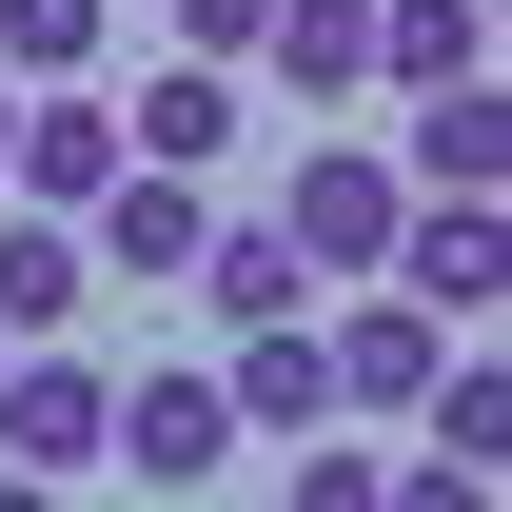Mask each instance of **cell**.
<instances>
[{
    "label": "cell",
    "mask_w": 512,
    "mask_h": 512,
    "mask_svg": "<svg viewBox=\"0 0 512 512\" xmlns=\"http://www.w3.org/2000/svg\"><path fill=\"white\" fill-rule=\"evenodd\" d=\"M256 40H276V0H158V60H217V79H256Z\"/></svg>",
    "instance_id": "obj_17"
},
{
    "label": "cell",
    "mask_w": 512,
    "mask_h": 512,
    "mask_svg": "<svg viewBox=\"0 0 512 512\" xmlns=\"http://www.w3.org/2000/svg\"><path fill=\"white\" fill-rule=\"evenodd\" d=\"M99 197H119V99H99V79L20 99V138H0V217H99Z\"/></svg>",
    "instance_id": "obj_4"
},
{
    "label": "cell",
    "mask_w": 512,
    "mask_h": 512,
    "mask_svg": "<svg viewBox=\"0 0 512 512\" xmlns=\"http://www.w3.org/2000/svg\"><path fill=\"white\" fill-rule=\"evenodd\" d=\"M375 512H493V473H453V453H414V473H375Z\"/></svg>",
    "instance_id": "obj_18"
},
{
    "label": "cell",
    "mask_w": 512,
    "mask_h": 512,
    "mask_svg": "<svg viewBox=\"0 0 512 512\" xmlns=\"http://www.w3.org/2000/svg\"><path fill=\"white\" fill-rule=\"evenodd\" d=\"M99 473H138V493H217V473H237V414H217V375H197V355L119 375V414H99Z\"/></svg>",
    "instance_id": "obj_2"
},
{
    "label": "cell",
    "mask_w": 512,
    "mask_h": 512,
    "mask_svg": "<svg viewBox=\"0 0 512 512\" xmlns=\"http://www.w3.org/2000/svg\"><path fill=\"white\" fill-rule=\"evenodd\" d=\"M99 40H119V0H0V79H20V99L99 79Z\"/></svg>",
    "instance_id": "obj_15"
},
{
    "label": "cell",
    "mask_w": 512,
    "mask_h": 512,
    "mask_svg": "<svg viewBox=\"0 0 512 512\" xmlns=\"http://www.w3.org/2000/svg\"><path fill=\"white\" fill-rule=\"evenodd\" d=\"M99 414H119V375L79 355V335H40V355H0V473H99Z\"/></svg>",
    "instance_id": "obj_5"
},
{
    "label": "cell",
    "mask_w": 512,
    "mask_h": 512,
    "mask_svg": "<svg viewBox=\"0 0 512 512\" xmlns=\"http://www.w3.org/2000/svg\"><path fill=\"white\" fill-rule=\"evenodd\" d=\"M0 512H60V493H40V473H0Z\"/></svg>",
    "instance_id": "obj_20"
},
{
    "label": "cell",
    "mask_w": 512,
    "mask_h": 512,
    "mask_svg": "<svg viewBox=\"0 0 512 512\" xmlns=\"http://www.w3.org/2000/svg\"><path fill=\"white\" fill-rule=\"evenodd\" d=\"M0 138H20V79H0Z\"/></svg>",
    "instance_id": "obj_21"
},
{
    "label": "cell",
    "mask_w": 512,
    "mask_h": 512,
    "mask_svg": "<svg viewBox=\"0 0 512 512\" xmlns=\"http://www.w3.org/2000/svg\"><path fill=\"white\" fill-rule=\"evenodd\" d=\"M296 512H375V453H296Z\"/></svg>",
    "instance_id": "obj_19"
},
{
    "label": "cell",
    "mask_w": 512,
    "mask_h": 512,
    "mask_svg": "<svg viewBox=\"0 0 512 512\" xmlns=\"http://www.w3.org/2000/svg\"><path fill=\"white\" fill-rule=\"evenodd\" d=\"M375 79H394V99L493 79V0H375Z\"/></svg>",
    "instance_id": "obj_13"
},
{
    "label": "cell",
    "mask_w": 512,
    "mask_h": 512,
    "mask_svg": "<svg viewBox=\"0 0 512 512\" xmlns=\"http://www.w3.org/2000/svg\"><path fill=\"white\" fill-rule=\"evenodd\" d=\"M375 296H414L434 335H493V296H512L493 197H414V217H394V256H375Z\"/></svg>",
    "instance_id": "obj_3"
},
{
    "label": "cell",
    "mask_w": 512,
    "mask_h": 512,
    "mask_svg": "<svg viewBox=\"0 0 512 512\" xmlns=\"http://www.w3.org/2000/svg\"><path fill=\"white\" fill-rule=\"evenodd\" d=\"M197 237H217V178H138V158H119V197L79 217L99 296H178V276H197Z\"/></svg>",
    "instance_id": "obj_7"
},
{
    "label": "cell",
    "mask_w": 512,
    "mask_h": 512,
    "mask_svg": "<svg viewBox=\"0 0 512 512\" xmlns=\"http://www.w3.org/2000/svg\"><path fill=\"white\" fill-rule=\"evenodd\" d=\"M414 414H434V453H453V473H493V453H512V375H493V335H453Z\"/></svg>",
    "instance_id": "obj_16"
},
{
    "label": "cell",
    "mask_w": 512,
    "mask_h": 512,
    "mask_svg": "<svg viewBox=\"0 0 512 512\" xmlns=\"http://www.w3.org/2000/svg\"><path fill=\"white\" fill-rule=\"evenodd\" d=\"M276 237H296V276H355L375 296V256H394V217H414V178H394L375 138H296V178L256 197Z\"/></svg>",
    "instance_id": "obj_1"
},
{
    "label": "cell",
    "mask_w": 512,
    "mask_h": 512,
    "mask_svg": "<svg viewBox=\"0 0 512 512\" xmlns=\"http://www.w3.org/2000/svg\"><path fill=\"white\" fill-rule=\"evenodd\" d=\"M256 79H276L296 119H335V99H375V0H276V40H256Z\"/></svg>",
    "instance_id": "obj_9"
},
{
    "label": "cell",
    "mask_w": 512,
    "mask_h": 512,
    "mask_svg": "<svg viewBox=\"0 0 512 512\" xmlns=\"http://www.w3.org/2000/svg\"><path fill=\"white\" fill-rule=\"evenodd\" d=\"M316 355H335V414H414V394H434V355H453V335L414 316V296H355V316H335Z\"/></svg>",
    "instance_id": "obj_10"
},
{
    "label": "cell",
    "mask_w": 512,
    "mask_h": 512,
    "mask_svg": "<svg viewBox=\"0 0 512 512\" xmlns=\"http://www.w3.org/2000/svg\"><path fill=\"white\" fill-rule=\"evenodd\" d=\"M394 178H414V197H493V178H512V99H493V79H453V99H414V138H394Z\"/></svg>",
    "instance_id": "obj_12"
},
{
    "label": "cell",
    "mask_w": 512,
    "mask_h": 512,
    "mask_svg": "<svg viewBox=\"0 0 512 512\" xmlns=\"http://www.w3.org/2000/svg\"><path fill=\"white\" fill-rule=\"evenodd\" d=\"M217 414H237V434H296V453H316V434H335V355H316L296 316H256L237 355H217Z\"/></svg>",
    "instance_id": "obj_8"
},
{
    "label": "cell",
    "mask_w": 512,
    "mask_h": 512,
    "mask_svg": "<svg viewBox=\"0 0 512 512\" xmlns=\"http://www.w3.org/2000/svg\"><path fill=\"white\" fill-rule=\"evenodd\" d=\"M197 296H217V316H296V296H316V276H296V237H276V217H256V197H217V237H197Z\"/></svg>",
    "instance_id": "obj_14"
},
{
    "label": "cell",
    "mask_w": 512,
    "mask_h": 512,
    "mask_svg": "<svg viewBox=\"0 0 512 512\" xmlns=\"http://www.w3.org/2000/svg\"><path fill=\"white\" fill-rule=\"evenodd\" d=\"M79 296H99V256H79V217H0V355H40V335H79Z\"/></svg>",
    "instance_id": "obj_11"
},
{
    "label": "cell",
    "mask_w": 512,
    "mask_h": 512,
    "mask_svg": "<svg viewBox=\"0 0 512 512\" xmlns=\"http://www.w3.org/2000/svg\"><path fill=\"white\" fill-rule=\"evenodd\" d=\"M237 138H256V79H217V60H158L119 99V158H138V178H237Z\"/></svg>",
    "instance_id": "obj_6"
}]
</instances>
